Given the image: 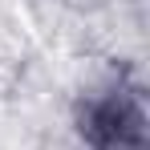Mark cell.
<instances>
[{"label": "cell", "instance_id": "obj_1", "mask_svg": "<svg viewBox=\"0 0 150 150\" xmlns=\"http://www.w3.org/2000/svg\"><path fill=\"white\" fill-rule=\"evenodd\" d=\"M85 134L98 150H142V110L134 98H105L89 110Z\"/></svg>", "mask_w": 150, "mask_h": 150}]
</instances>
